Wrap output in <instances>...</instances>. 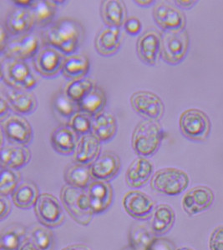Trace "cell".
<instances>
[{"label":"cell","instance_id":"6da1fadb","mask_svg":"<svg viewBox=\"0 0 223 250\" xmlns=\"http://www.w3.org/2000/svg\"><path fill=\"white\" fill-rule=\"evenodd\" d=\"M84 39L85 29L82 23L69 17L56 20L42 33L44 45L53 47L65 55L77 51Z\"/></svg>","mask_w":223,"mask_h":250},{"label":"cell","instance_id":"7a4b0ae2","mask_svg":"<svg viewBox=\"0 0 223 250\" xmlns=\"http://www.w3.org/2000/svg\"><path fill=\"white\" fill-rule=\"evenodd\" d=\"M164 134L159 122L146 120L140 121L132 133V148L138 156H153L160 148Z\"/></svg>","mask_w":223,"mask_h":250},{"label":"cell","instance_id":"3957f363","mask_svg":"<svg viewBox=\"0 0 223 250\" xmlns=\"http://www.w3.org/2000/svg\"><path fill=\"white\" fill-rule=\"evenodd\" d=\"M60 199L65 208L78 225L87 226L90 224L94 213L85 189L65 185L60 193Z\"/></svg>","mask_w":223,"mask_h":250},{"label":"cell","instance_id":"277c9868","mask_svg":"<svg viewBox=\"0 0 223 250\" xmlns=\"http://www.w3.org/2000/svg\"><path fill=\"white\" fill-rule=\"evenodd\" d=\"M1 80L8 87L30 91L37 86V80L25 61L1 60Z\"/></svg>","mask_w":223,"mask_h":250},{"label":"cell","instance_id":"5b68a950","mask_svg":"<svg viewBox=\"0 0 223 250\" xmlns=\"http://www.w3.org/2000/svg\"><path fill=\"white\" fill-rule=\"evenodd\" d=\"M179 128L180 133L187 140L194 142H205L211 134L212 124L203 111L198 108H189L180 114Z\"/></svg>","mask_w":223,"mask_h":250},{"label":"cell","instance_id":"8992f818","mask_svg":"<svg viewBox=\"0 0 223 250\" xmlns=\"http://www.w3.org/2000/svg\"><path fill=\"white\" fill-rule=\"evenodd\" d=\"M190 178L185 171L177 168H164L156 171L151 180L153 190L166 196H177L186 190Z\"/></svg>","mask_w":223,"mask_h":250},{"label":"cell","instance_id":"52a82bcc","mask_svg":"<svg viewBox=\"0 0 223 250\" xmlns=\"http://www.w3.org/2000/svg\"><path fill=\"white\" fill-rule=\"evenodd\" d=\"M190 47V37L186 29L161 33V59L170 65L182 62Z\"/></svg>","mask_w":223,"mask_h":250},{"label":"cell","instance_id":"ba28073f","mask_svg":"<svg viewBox=\"0 0 223 250\" xmlns=\"http://www.w3.org/2000/svg\"><path fill=\"white\" fill-rule=\"evenodd\" d=\"M42 37L35 33L16 36L9 40L4 51L1 54L3 59L27 61L33 60L42 46Z\"/></svg>","mask_w":223,"mask_h":250},{"label":"cell","instance_id":"9c48e42d","mask_svg":"<svg viewBox=\"0 0 223 250\" xmlns=\"http://www.w3.org/2000/svg\"><path fill=\"white\" fill-rule=\"evenodd\" d=\"M132 109L146 120L159 122L165 114V104L157 94L153 92L140 90L130 98Z\"/></svg>","mask_w":223,"mask_h":250},{"label":"cell","instance_id":"30bf717a","mask_svg":"<svg viewBox=\"0 0 223 250\" xmlns=\"http://www.w3.org/2000/svg\"><path fill=\"white\" fill-rule=\"evenodd\" d=\"M1 132L11 145L28 146L34 138L29 120L21 114H9L1 120Z\"/></svg>","mask_w":223,"mask_h":250},{"label":"cell","instance_id":"8fae6325","mask_svg":"<svg viewBox=\"0 0 223 250\" xmlns=\"http://www.w3.org/2000/svg\"><path fill=\"white\" fill-rule=\"evenodd\" d=\"M35 214L41 225L57 228L63 225L66 216L59 199L50 193H41L35 206Z\"/></svg>","mask_w":223,"mask_h":250},{"label":"cell","instance_id":"7c38bea8","mask_svg":"<svg viewBox=\"0 0 223 250\" xmlns=\"http://www.w3.org/2000/svg\"><path fill=\"white\" fill-rule=\"evenodd\" d=\"M66 55L53 47L43 45L32 61L35 72L47 79L57 77L62 74Z\"/></svg>","mask_w":223,"mask_h":250},{"label":"cell","instance_id":"4fadbf2b","mask_svg":"<svg viewBox=\"0 0 223 250\" xmlns=\"http://www.w3.org/2000/svg\"><path fill=\"white\" fill-rule=\"evenodd\" d=\"M155 23L163 32L186 29V18L181 9L166 2L155 4L152 10Z\"/></svg>","mask_w":223,"mask_h":250},{"label":"cell","instance_id":"5bb4252c","mask_svg":"<svg viewBox=\"0 0 223 250\" xmlns=\"http://www.w3.org/2000/svg\"><path fill=\"white\" fill-rule=\"evenodd\" d=\"M136 53L139 60L149 66L158 65L161 58V34L155 29H149L138 38Z\"/></svg>","mask_w":223,"mask_h":250},{"label":"cell","instance_id":"9a60e30c","mask_svg":"<svg viewBox=\"0 0 223 250\" xmlns=\"http://www.w3.org/2000/svg\"><path fill=\"white\" fill-rule=\"evenodd\" d=\"M122 205L130 216L139 220L148 219L154 211V201L146 193L140 191H130L126 193Z\"/></svg>","mask_w":223,"mask_h":250},{"label":"cell","instance_id":"2e32d148","mask_svg":"<svg viewBox=\"0 0 223 250\" xmlns=\"http://www.w3.org/2000/svg\"><path fill=\"white\" fill-rule=\"evenodd\" d=\"M214 200V193L206 186L193 188L184 195L182 208L189 216L206 211Z\"/></svg>","mask_w":223,"mask_h":250},{"label":"cell","instance_id":"e0dca14e","mask_svg":"<svg viewBox=\"0 0 223 250\" xmlns=\"http://www.w3.org/2000/svg\"><path fill=\"white\" fill-rule=\"evenodd\" d=\"M3 94L10 105V108L21 115L31 114L37 109L38 101L35 94L28 90L2 87Z\"/></svg>","mask_w":223,"mask_h":250},{"label":"cell","instance_id":"ac0fdd59","mask_svg":"<svg viewBox=\"0 0 223 250\" xmlns=\"http://www.w3.org/2000/svg\"><path fill=\"white\" fill-rule=\"evenodd\" d=\"M86 192L94 214L104 213L112 206L114 199V191L109 183L93 180L86 188Z\"/></svg>","mask_w":223,"mask_h":250},{"label":"cell","instance_id":"d6986e66","mask_svg":"<svg viewBox=\"0 0 223 250\" xmlns=\"http://www.w3.org/2000/svg\"><path fill=\"white\" fill-rule=\"evenodd\" d=\"M3 25L9 34L15 37L31 33L35 26L31 9L15 7L6 15Z\"/></svg>","mask_w":223,"mask_h":250},{"label":"cell","instance_id":"ffe728a7","mask_svg":"<svg viewBox=\"0 0 223 250\" xmlns=\"http://www.w3.org/2000/svg\"><path fill=\"white\" fill-rule=\"evenodd\" d=\"M121 169V160L113 152H105L90 165L92 177L94 180L111 181L117 176Z\"/></svg>","mask_w":223,"mask_h":250},{"label":"cell","instance_id":"44dd1931","mask_svg":"<svg viewBox=\"0 0 223 250\" xmlns=\"http://www.w3.org/2000/svg\"><path fill=\"white\" fill-rule=\"evenodd\" d=\"M122 40L123 35L120 29L105 27L95 37L94 48L101 56L110 57L119 51Z\"/></svg>","mask_w":223,"mask_h":250},{"label":"cell","instance_id":"7402d4cb","mask_svg":"<svg viewBox=\"0 0 223 250\" xmlns=\"http://www.w3.org/2000/svg\"><path fill=\"white\" fill-rule=\"evenodd\" d=\"M1 167L19 170L31 160V151L27 146L7 145L1 147Z\"/></svg>","mask_w":223,"mask_h":250},{"label":"cell","instance_id":"603a6c76","mask_svg":"<svg viewBox=\"0 0 223 250\" xmlns=\"http://www.w3.org/2000/svg\"><path fill=\"white\" fill-rule=\"evenodd\" d=\"M154 165L147 158L139 157L131 164L126 173V182L132 188H140L153 176Z\"/></svg>","mask_w":223,"mask_h":250},{"label":"cell","instance_id":"cb8c5ba5","mask_svg":"<svg viewBox=\"0 0 223 250\" xmlns=\"http://www.w3.org/2000/svg\"><path fill=\"white\" fill-rule=\"evenodd\" d=\"M101 142L93 134L81 135L74 153V163L90 166L100 155Z\"/></svg>","mask_w":223,"mask_h":250},{"label":"cell","instance_id":"d4e9b609","mask_svg":"<svg viewBox=\"0 0 223 250\" xmlns=\"http://www.w3.org/2000/svg\"><path fill=\"white\" fill-rule=\"evenodd\" d=\"M100 16L106 27H123L128 19L126 4L120 0H105L100 5Z\"/></svg>","mask_w":223,"mask_h":250},{"label":"cell","instance_id":"484cf974","mask_svg":"<svg viewBox=\"0 0 223 250\" xmlns=\"http://www.w3.org/2000/svg\"><path fill=\"white\" fill-rule=\"evenodd\" d=\"M78 134L74 133L68 125L59 126L52 131L50 145L54 150L61 155L74 154L77 145Z\"/></svg>","mask_w":223,"mask_h":250},{"label":"cell","instance_id":"4316f807","mask_svg":"<svg viewBox=\"0 0 223 250\" xmlns=\"http://www.w3.org/2000/svg\"><path fill=\"white\" fill-rule=\"evenodd\" d=\"M117 130V120L112 113L103 111L92 118L91 134L100 142H109L113 140Z\"/></svg>","mask_w":223,"mask_h":250},{"label":"cell","instance_id":"83f0119b","mask_svg":"<svg viewBox=\"0 0 223 250\" xmlns=\"http://www.w3.org/2000/svg\"><path fill=\"white\" fill-rule=\"evenodd\" d=\"M90 70L89 58L84 54H70L66 55L64 61L62 74L64 77L73 80L85 79Z\"/></svg>","mask_w":223,"mask_h":250},{"label":"cell","instance_id":"f1b7e54d","mask_svg":"<svg viewBox=\"0 0 223 250\" xmlns=\"http://www.w3.org/2000/svg\"><path fill=\"white\" fill-rule=\"evenodd\" d=\"M176 221V213L171 206L158 205L152 213L150 227L155 235H163L172 229Z\"/></svg>","mask_w":223,"mask_h":250},{"label":"cell","instance_id":"f546056e","mask_svg":"<svg viewBox=\"0 0 223 250\" xmlns=\"http://www.w3.org/2000/svg\"><path fill=\"white\" fill-rule=\"evenodd\" d=\"M106 104L107 96L106 92L101 87L95 84L89 94L78 104V108L79 112H82L93 118L103 112Z\"/></svg>","mask_w":223,"mask_h":250},{"label":"cell","instance_id":"4dcf8cb0","mask_svg":"<svg viewBox=\"0 0 223 250\" xmlns=\"http://www.w3.org/2000/svg\"><path fill=\"white\" fill-rule=\"evenodd\" d=\"M66 185L71 187L86 189L93 181L90 166L74 163L67 166L64 173Z\"/></svg>","mask_w":223,"mask_h":250},{"label":"cell","instance_id":"1f68e13d","mask_svg":"<svg viewBox=\"0 0 223 250\" xmlns=\"http://www.w3.org/2000/svg\"><path fill=\"white\" fill-rule=\"evenodd\" d=\"M58 4L56 1L39 0L35 1L31 10L35 19V26L46 29L55 23L57 15Z\"/></svg>","mask_w":223,"mask_h":250},{"label":"cell","instance_id":"d6a6232c","mask_svg":"<svg viewBox=\"0 0 223 250\" xmlns=\"http://www.w3.org/2000/svg\"><path fill=\"white\" fill-rule=\"evenodd\" d=\"M40 190L37 185L33 182L21 183L12 194L14 205L21 209H29L36 205Z\"/></svg>","mask_w":223,"mask_h":250},{"label":"cell","instance_id":"836d02e7","mask_svg":"<svg viewBox=\"0 0 223 250\" xmlns=\"http://www.w3.org/2000/svg\"><path fill=\"white\" fill-rule=\"evenodd\" d=\"M26 236L27 231L22 225H9L1 231L0 250H19L25 240Z\"/></svg>","mask_w":223,"mask_h":250},{"label":"cell","instance_id":"e575fe53","mask_svg":"<svg viewBox=\"0 0 223 250\" xmlns=\"http://www.w3.org/2000/svg\"><path fill=\"white\" fill-rule=\"evenodd\" d=\"M26 239L31 241L40 250H55L56 246L55 234L49 228L35 225L27 231Z\"/></svg>","mask_w":223,"mask_h":250},{"label":"cell","instance_id":"d590c367","mask_svg":"<svg viewBox=\"0 0 223 250\" xmlns=\"http://www.w3.org/2000/svg\"><path fill=\"white\" fill-rule=\"evenodd\" d=\"M156 238L150 226L144 224L132 225L129 233V246L135 249H148Z\"/></svg>","mask_w":223,"mask_h":250},{"label":"cell","instance_id":"8d00e7d4","mask_svg":"<svg viewBox=\"0 0 223 250\" xmlns=\"http://www.w3.org/2000/svg\"><path fill=\"white\" fill-rule=\"evenodd\" d=\"M95 83L90 79H81V80H73L64 88V92L74 102L79 103L89 94Z\"/></svg>","mask_w":223,"mask_h":250},{"label":"cell","instance_id":"74e56055","mask_svg":"<svg viewBox=\"0 0 223 250\" xmlns=\"http://www.w3.org/2000/svg\"><path fill=\"white\" fill-rule=\"evenodd\" d=\"M52 105L60 116L69 120L79 112L77 103L74 102L63 91L58 92L52 99Z\"/></svg>","mask_w":223,"mask_h":250},{"label":"cell","instance_id":"f35d334b","mask_svg":"<svg viewBox=\"0 0 223 250\" xmlns=\"http://www.w3.org/2000/svg\"><path fill=\"white\" fill-rule=\"evenodd\" d=\"M21 181V174L17 170L1 167L0 195L9 197L15 193Z\"/></svg>","mask_w":223,"mask_h":250},{"label":"cell","instance_id":"ab89813d","mask_svg":"<svg viewBox=\"0 0 223 250\" xmlns=\"http://www.w3.org/2000/svg\"><path fill=\"white\" fill-rule=\"evenodd\" d=\"M68 126L78 135L90 134L92 130V118L82 112H77L69 120Z\"/></svg>","mask_w":223,"mask_h":250},{"label":"cell","instance_id":"60d3db41","mask_svg":"<svg viewBox=\"0 0 223 250\" xmlns=\"http://www.w3.org/2000/svg\"><path fill=\"white\" fill-rule=\"evenodd\" d=\"M210 250H223V225L216 228L209 241Z\"/></svg>","mask_w":223,"mask_h":250},{"label":"cell","instance_id":"b9f144b4","mask_svg":"<svg viewBox=\"0 0 223 250\" xmlns=\"http://www.w3.org/2000/svg\"><path fill=\"white\" fill-rule=\"evenodd\" d=\"M124 29L131 36H136L142 29V23L137 17H129L124 24Z\"/></svg>","mask_w":223,"mask_h":250},{"label":"cell","instance_id":"7bdbcfd3","mask_svg":"<svg viewBox=\"0 0 223 250\" xmlns=\"http://www.w3.org/2000/svg\"><path fill=\"white\" fill-rule=\"evenodd\" d=\"M148 250H176L173 242L166 238H155L149 246Z\"/></svg>","mask_w":223,"mask_h":250},{"label":"cell","instance_id":"ee69618b","mask_svg":"<svg viewBox=\"0 0 223 250\" xmlns=\"http://www.w3.org/2000/svg\"><path fill=\"white\" fill-rule=\"evenodd\" d=\"M11 212V203L8 199V197L0 196V220L9 216V213Z\"/></svg>","mask_w":223,"mask_h":250},{"label":"cell","instance_id":"f6af8a7d","mask_svg":"<svg viewBox=\"0 0 223 250\" xmlns=\"http://www.w3.org/2000/svg\"><path fill=\"white\" fill-rule=\"evenodd\" d=\"M9 32L7 31L5 27L3 24L1 25L0 28V50H1V54L4 51L6 46L9 42Z\"/></svg>","mask_w":223,"mask_h":250},{"label":"cell","instance_id":"bcb514c9","mask_svg":"<svg viewBox=\"0 0 223 250\" xmlns=\"http://www.w3.org/2000/svg\"><path fill=\"white\" fill-rule=\"evenodd\" d=\"M11 109L9 103L7 101L3 94H1V100H0V117L1 120L8 116L9 110Z\"/></svg>","mask_w":223,"mask_h":250},{"label":"cell","instance_id":"7dc6e473","mask_svg":"<svg viewBox=\"0 0 223 250\" xmlns=\"http://www.w3.org/2000/svg\"><path fill=\"white\" fill-rule=\"evenodd\" d=\"M197 3H198V1H192V0H186V1L177 0V1H175L176 6L181 10L182 9L189 10V9H192Z\"/></svg>","mask_w":223,"mask_h":250},{"label":"cell","instance_id":"c3c4849f","mask_svg":"<svg viewBox=\"0 0 223 250\" xmlns=\"http://www.w3.org/2000/svg\"><path fill=\"white\" fill-rule=\"evenodd\" d=\"M35 0H28V1H13V3L15 4V7L19 8H24V9H30L35 4Z\"/></svg>","mask_w":223,"mask_h":250},{"label":"cell","instance_id":"681fc988","mask_svg":"<svg viewBox=\"0 0 223 250\" xmlns=\"http://www.w3.org/2000/svg\"><path fill=\"white\" fill-rule=\"evenodd\" d=\"M19 250H40L39 248L36 247L31 241L26 239L21 245Z\"/></svg>","mask_w":223,"mask_h":250},{"label":"cell","instance_id":"f907efd6","mask_svg":"<svg viewBox=\"0 0 223 250\" xmlns=\"http://www.w3.org/2000/svg\"><path fill=\"white\" fill-rule=\"evenodd\" d=\"M134 3L136 4V5L140 6V7H143V8H148V7H151V6L154 5L155 3H156V1H153V0H145V1H140V0H134Z\"/></svg>","mask_w":223,"mask_h":250},{"label":"cell","instance_id":"816d5d0a","mask_svg":"<svg viewBox=\"0 0 223 250\" xmlns=\"http://www.w3.org/2000/svg\"><path fill=\"white\" fill-rule=\"evenodd\" d=\"M62 250H92L90 248L85 245H73L64 248Z\"/></svg>","mask_w":223,"mask_h":250},{"label":"cell","instance_id":"f5cc1de1","mask_svg":"<svg viewBox=\"0 0 223 250\" xmlns=\"http://www.w3.org/2000/svg\"><path fill=\"white\" fill-rule=\"evenodd\" d=\"M146 250V249H135V248H132V247H128L126 248V250Z\"/></svg>","mask_w":223,"mask_h":250},{"label":"cell","instance_id":"db71d44e","mask_svg":"<svg viewBox=\"0 0 223 250\" xmlns=\"http://www.w3.org/2000/svg\"><path fill=\"white\" fill-rule=\"evenodd\" d=\"M192 250V249H190V248L184 247V248H180V249H178V250Z\"/></svg>","mask_w":223,"mask_h":250}]
</instances>
